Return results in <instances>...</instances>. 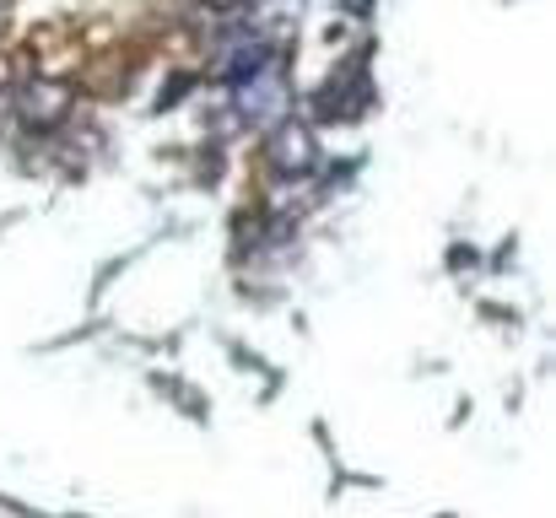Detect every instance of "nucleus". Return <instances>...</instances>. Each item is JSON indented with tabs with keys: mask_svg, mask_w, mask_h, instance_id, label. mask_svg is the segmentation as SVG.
Segmentation results:
<instances>
[{
	"mask_svg": "<svg viewBox=\"0 0 556 518\" xmlns=\"http://www.w3.org/2000/svg\"><path fill=\"white\" fill-rule=\"evenodd\" d=\"M270 163L281 173H308L314 168V136L303 125H281L276 141H270Z\"/></svg>",
	"mask_w": 556,
	"mask_h": 518,
	"instance_id": "f257e3e1",
	"label": "nucleus"
}]
</instances>
